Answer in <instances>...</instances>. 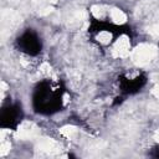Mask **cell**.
I'll use <instances>...</instances> for the list:
<instances>
[{
  "label": "cell",
  "instance_id": "cell-5",
  "mask_svg": "<svg viewBox=\"0 0 159 159\" xmlns=\"http://www.w3.org/2000/svg\"><path fill=\"white\" fill-rule=\"evenodd\" d=\"M109 11H111V7L108 5H104V4H94L91 6L89 9V12L92 15V17L97 21H108V15H109Z\"/></svg>",
  "mask_w": 159,
  "mask_h": 159
},
{
  "label": "cell",
  "instance_id": "cell-3",
  "mask_svg": "<svg viewBox=\"0 0 159 159\" xmlns=\"http://www.w3.org/2000/svg\"><path fill=\"white\" fill-rule=\"evenodd\" d=\"M20 118V111L17 106H12L9 104V107L2 109L1 113V122H2V127H12V125H17L19 124V119Z\"/></svg>",
  "mask_w": 159,
  "mask_h": 159
},
{
  "label": "cell",
  "instance_id": "cell-4",
  "mask_svg": "<svg viewBox=\"0 0 159 159\" xmlns=\"http://www.w3.org/2000/svg\"><path fill=\"white\" fill-rule=\"evenodd\" d=\"M94 40H96V42L99 46L107 47V46H112V43L116 40V36L113 35L112 30H109V29H102V30H97L94 32Z\"/></svg>",
  "mask_w": 159,
  "mask_h": 159
},
{
  "label": "cell",
  "instance_id": "cell-2",
  "mask_svg": "<svg viewBox=\"0 0 159 159\" xmlns=\"http://www.w3.org/2000/svg\"><path fill=\"white\" fill-rule=\"evenodd\" d=\"M111 47H112V52L116 57H118V58L128 57L130 51H132V41H130L129 35L125 32L119 34L116 37V40Z\"/></svg>",
  "mask_w": 159,
  "mask_h": 159
},
{
  "label": "cell",
  "instance_id": "cell-1",
  "mask_svg": "<svg viewBox=\"0 0 159 159\" xmlns=\"http://www.w3.org/2000/svg\"><path fill=\"white\" fill-rule=\"evenodd\" d=\"M19 48L21 52H24L27 56H35L37 55L41 50V42L39 40V37L32 34V32H25L19 40Z\"/></svg>",
  "mask_w": 159,
  "mask_h": 159
},
{
  "label": "cell",
  "instance_id": "cell-6",
  "mask_svg": "<svg viewBox=\"0 0 159 159\" xmlns=\"http://www.w3.org/2000/svg\"><path fill=\"white\" fill-rule=\"evenodd\" d=\"M127 14L119 9V7H111L109 15H108V21L113 25V26H122L127 22Z\"/></svg>",
  "mask_w": 159,
  "mask_h": 159
}]
</instances>
